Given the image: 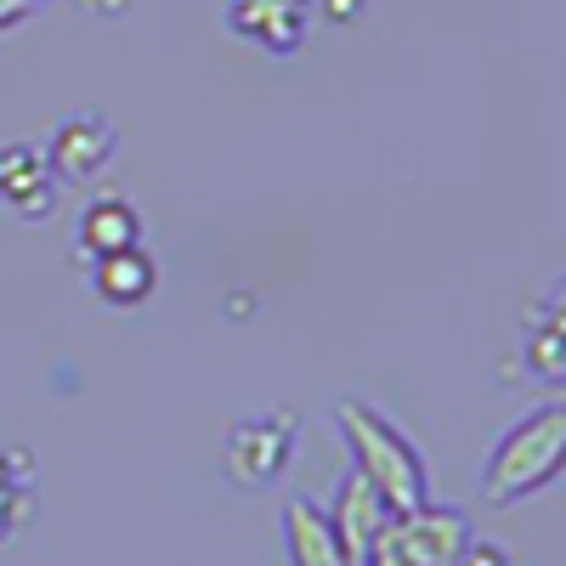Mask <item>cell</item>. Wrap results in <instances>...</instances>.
Returning <instances> with one entry per match:
<instances>
[{
	"label": "cell",
	"mask_w": 566,
	"mask_h": 566,
	"mask_svg": "<svg viewBox=\"0 0 566 566\" xmlns=\"http://www.w3.org/2000/svg\"><path fill=\"white\" fill-rule=\"evenodd\" d=\"M74 239H80V255H85V261H103V255H114V250L142 244V216H136L130 199H108V193H103V199H91V205L80 210Z\"/></svg>",
	"instance_id": "30bf717a"
},
{
	"label": "cell",
	"mask_w": 566,
	"mask_h": 566,
	"mask_svg": "<svg viewBox=\"0 0 566 566\" xmlns=\"http://www.w3.org/2000/svg\"><path fill=\"white\" fill-rule=\"evenodd\" d=\"M527 368L538 374L544 386H560L566 380V328H560L555 306H549V317L533 328V340H527Z\"/></svg>",
	"instance_id": "7c38bea8"
},
{
	"label": "cell",
	"mask_w": 566,
	"mask_h": 566,
	"mask_svg": "<svg viewBox=\"0 0 566 566\" xmlns=\"http://www.w3.org/2000/svg\"><path fill=\"white\" fill-rule=\"evenodd\" d=\"M335 419H340V437L352 448L357 476L386 499L391 515H408V510H419L424 499H431V470H424L419 448L402 437V424L391 413H380L363 397H346L335 408Z\"/></svg>",
	"instance_id": "6da1fadb"
},
{
	"label": "cell",
	"mask_w": 566,
	"mask_h": 566,
	"mask_svg": "<svg viewBox=\"0 0 566 566\" xmlns=\"http://www.w3.org/2000/svg\"><path fill=\"white\" fill-rule=\"evenodd\" d=\"M295 448H301V424L290 413H255V419H232L227 424L221 464H227L232 488L261 493V488H272L283 470H290Z\"/></svg>",
	"instance_id": "3957f363"
},
{
	"label": "cell",
	"mask_w": 566,
	"mask_h": 566,
	"mask_svg": "<svg viewBox=\"0 0 566 566\" xmlns=\"http://www.w3.org/2000/svg\"><path fill=\"white\" fill-rule=\"evenodd\" d=\"M283 555L290 566H352L335 522L317 499H290L283 504Z\"/></svg>",
	"instance_id": "ba28073f"
},
{
	"label": "cell",
	"mask_w": 566,
	"mask_h": 566,
	"mask_svg": "<svg viewBox=\"0 0 566 566\" xmlns=\"http://www.w3.org/2000/svg\"><path fill=\"white\" fill-rule=\"evenodd\" d=\"M328 18H357V0H328Z\"/></svg>",
	"instance_id": "e0dca14e"
},
{
	"label": "cell",
	"mask_w": 566,
	"mask_h": 566,
	"mask_svg": "<svg viewBox=\"0 0 566 566\" xmlns=\"http://www.w3.org/2000/svg\"><path fill=\"white\" fill-rule=\"evenodd\" d=\"M57 170L45 148H0V205H12L23 221H45L57 210Z\"/></svg>",
	"instance_id": "8992f818"
},
{
	"label": "cell",
	"mask_w": 566,
	"mask_h": 566,
	"mask_svg": "<svg viewBox=\"0 0 566 566\" xmlns=\"http://www.w3.org/2000/svg\"><path fill=\"white\" fill-rule=\"evenodd\" d=\"M363 566H408V560H402V555H397V549H391V544L380 538V544H374V555H368Z\"/></svg>",
	"instance_id": "2e32d148"
},
{
	"label": "cell",
	"mask_w": 566,
	"mask_h": 566,
	"mask_svg": "<svg viewBox=\"0 0 566 566\" xmlns=\"http://www.w3.org/2000/svg\"><path fill=\"white\" fill-rule=\"evenodd\" d=\"M560 464H566V408L544 402L493 442L488 470H482V499L493 510H515V504L538 499L560 476Z\"/></svg>",
	"instance_id": "7a4b0ae2"
},
{
	"label": "cell",
	"mask_w": 566,
	"mask_h": 566,
	"mask_svg": "<svg viewBox=\"0 0 566 566\" xmlns=\"http://www.w3.org/2000/svg\"><path fill=\"white\" fill-rule=\"evenodd\" d=\"M91 283H97V295H103L108 306L136 312V306L154 301L159 266H154V255L142 250V244H130V250H114V255H103V261H91Z\"/></svg>",
	"instance_id": "9c48e42d"
},
{
	"label": "cell",
	"mask_w": 566,
	"mask_h": 566,
	"mask_svg": "<svg viewBox=\"0 0 566 566\" xmlns=\"http://www.w3.org/2000/svg\"><path fill=\"white\" fill-rule=\"evenodd\" d=\"M34 7H40V0H34Z\"/></svg>",
	"instance_id": "d6986e66"
},
{
	"label": "cell",
	"mask_w": 566,
	"mask_h": 566,
	"mask_svg": "<svg viewBox=\"0 0 566 566\" xmlns=\"http://www.w3.org/2000/svg\"><path fill=\"white\" fill-rule=\"evenodd\" d=\"M114 154H119V136L103 114H69L45 142L57 181H103L114 170Z\"/></svg>",
	"instance_id": "5b68a950"
},
{
	"label": "cell",
	"mask_w": 566,
	"mask_h": 566,
	"mask_svg": "<svg viewBox=\"0 0 566 566\" xmlns=\"http://www.w3.org/2000/svg\"><path fill=\"white\" fill-rule=\"evenodd\" d=\"M453 566H510V555H504V549H493V544H470Z\"/></svg>",
	"instance_id": "5bb4252c"
},
{
	"label": "cell",
	"mask_w": 566,
	"mask_h": 566,
	"mask_svg": "<svg viewBox=\"0 0 566 566\" xmlns=\"http://www.w3.org/2000/svg\"><path fill=\"white\" fill-rule=\"evenodd\" d=\"M386 544L408 560V566H453L470 544V522H464V510H453V504H431L424 499L419 510H408V515H391V533H386Z\"/></svg>",
	"instance_id": "277c9868"
},
{
	"label": "cell",
	"mask_w": 566,
	"mask_h": 566,
	"mask_svg": "<svg viewBox=\"0 0 566 566\" xmlns=\"http://www.w3.org/2000/svg\"><path fill=\"white\" fill-rule=\"evenodd\" d=\"M12 459H18V453H0V538L18 533V527H29V499H23L29 482H18Z\"/></svg>",
	"instance_id": "4fadbf2b"
},
{
	"label": "cell",
	"mask_w": 566,
	"mask_h": 566,
	"mask_svg": "<svg viewBox=\"0 0 566 566\" xmlns=\"http://www.w3.org/2000/svg\"><path fill=\"white\" fill-rule=\"evenodd\" d=\"M328 522H335V533H340L352 566H363V560L374 555V544L391 533V510H386V499L352 470V476L340 482V493H335V504H328Z\"/></svg>",
	"instance_id": "52a82bcc"
},
{
	"label": "cell",
	"mask_w": 566,
	"mask_h": 566,
	"mask_svg": "<svg viewBox=\"0 0 566 566\" xmlns=\"http://www.w3.org/2000/svg\"><path fill=\"white\" fill-rule=\"evenodd\" d=\"M295 7H301V0H295Z\"/></svg>",
	"instance_id": "ac0fdd59"
},
{
	"label": "cell",
	"mask_w": 566,
	"mask_h": 566,
	"mask_svg": "<svg viewBox=\"0 0 566 566\" xmlns=\"http://www.w3.org/2000/svg\"><path fill=\"white\" fill-rule=\"evenodd\" d=\"M232 29L255 45H266L272 57L301 52V40H306V18H301L295 0H239V7H232Z\"/></svg>",
	"instance_id": "8fae6325"
},
{
	"label": "cell",
	"mask_w": 566,
	"mask_h": 566,
	"mask_svg": "<svg viewBox=\"0 0 566 566\" xmlns=\"http://www.w3.org/2000/svg\"><path fill=\"white\" fill-rule=\"evenodd\" d=\"M29 18H34V0H0V34L29 23Z\"/></svg>",
	"instance_id": "9a60e30c"
}]
</instances>
